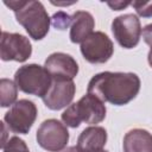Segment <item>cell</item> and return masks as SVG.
<instances>
[{
  "instance_id": "1",
  "label": "cell",
  "mask_w": 152,
  "mask_h": 152,
  "mask_svg": "<svg viewBox=\"0 0 152 152\" xmlns=\"http://www.w3.org/2000/svg\"><path fill=\"white\" fill-rule=\"evenodd\" d=\"M140 90V78L134 72L103 71L93 76L88 83V93L102 102L124 106L131 102Z\"/></svg>"
},
{
  "instance_id": "2",
  "label": "cell",
  "mask_w": 152,
  "mask_h": 152,
  "mask_svg": "<svg viewBox=\"0 0 152 152\" xmlns=\"http://www.w3.org/2000/svg\"><path fill=\"white\" fill-rule=\"evenodd\" d=\"M14 14L17 21L34 40L43 39L50 28V17L40 1H4Z\"/></svg>"
},
{
  "instance_id": "3",
  "label": "cell",
  "mask_w": 152,
  "mask_h": 152,
  "mask_svg": "<svg viewBox=\"0 0 152 152\" xmlns=\"http://www.w3.org/2000/svg\"><path fill=\"white\" fill-rule=\"evenodd\" d=\"M106 106L96 96L87 93L76 103L70 104L62 113V121L65 126L76 128L81 122L88 125H96L106 118Z\"/></svg>"
},
{
  "instance_id": "4",
  "label": "cell",
  "mask_w": 152,
  "mask_h": 152,
  "mask_svg": "<svg viewBox=\"0 0 152 152\" xmlns=\"http://www.w3.org/2000/svg\"><path fill=\"white\" fill-rule=\"evenodd\" d=\"M14 82L23 93L43 99L52 84V78L44 66L32 63L25 64L15 71Z\"/></svg>"
},
{
  "instance_id": "5",
  "label": "cell",
  "mask_w": 152,
  "mask_h": 152,
  "mask_svg": "<svg viewBox=\"0 0 152 152\" xmlns=\"http://www.w3.org/2000/svg\"><path fill=\"white\" fill-rule=\"evenodd\" d=\"M36 139L42 148L49 152H59L65 148L69 141V132L59 120L48 119L38 127Z\"/></svg>"
},
{
  "instance_id": "6",
  "label": "cell",
  "mask_w": 152,
  "mask_h": 152,
  "mask_svg": "<svg viewBox=\"0 0 152 152\" xmlns=\"http://www.w3.org/2000/svg\"><path fill=\"white\" fill-rule=\"evenodd\" d=\"M37 113V107L32 101L21 99L11 106L10 110L4 116V121L10 131L19 134H27L36 121Z\"/></svg>"
},
{
  "instance_id": "7",
  "label": "cell",
  "mask_w": 152,
  "mask_h": 152,
  "mask_svg": "<svg viewBox=\"0 0 152 152\" xmlns=\"http://www.w3.org/2000/svg\"><path fill=\"white\" fill-rule=\"evenodd\" d=\"M114 38L124 49H133L139 44L142 28L139 18L133 13H127L114 18L112 21Z\"/></svg>"
},
{
  "instance_id": "8",
  "label": "cell",
  "mask_w": 152,
  "mask_h": 152,
  "mask_svg": "<svg viewBox=\"0 0 152 152\" xmlns=\"http://www.w3.org/2000/svg\"><path fill=\"white\" fill-rule=\"evenodd\" d=\"M114 52V46L110 38L101 32H93L86 40L81 43V53L83 58L93 64L106 63Z\"/></svg>"
},
{
  "instance_id": "9",
  "label": "cell",
  "mask_w": 152,
  "mask_h": 152,
  "mask_svg": "<svg viewBox=\"0 0 152 152\" xmlns=\"http://www.w3.org/2000/svg\"><path fill=\"white\" fill-rule=\"evenodd\" d=\"M32 53V45L27 37L20 33L2 31L0 39V57L2 61L25 62Z\"/></svg>"
},
{
  "instance_id": "10",
  "label": "cell",
  "mask_w": 152,
  "mask_h": 152,
  "mask_svg": "<svg viewBox=\"0 0 152 152\" xmlns=\"http://www.w3.org/2000/svg\"><path fill=\"white\" fill-rule=\"evenodd\" d=\"M44 68L50 74L52 81H72L78 74V64L72 56L64 52L51 53L45 63Z\"/></svg>"
},
{
  "instance_id": "11",
  "label": "cell",
  "mask_w": 152,
  "mask_h": 152,
  "mask_svg": "<svg viewBox=\"0 0 152 152\" xmlns=\"http://www.w3.org/2000/svg\"><path fill=\"white\" fill-rule=\"evenodd\" d=\"M76 87L74 81H52L48 94L43 97V102L51 110H59L69 107L74 96Z\"/></svg>"
},
{
  "instance_id": "12",
  "label": "cell",
  "mask_w": 152,
  "mask_h": 152,
  "mask_svg": "<svg viewBox=\"0 0 152 152\" xmlns=\"http://www.w3.org/2000/svg\"><path fill=\"white\" fill-rule=\"evenodd\" d=\"M107 131L101 126H90L82 131L77 139L78 152H99L104 150Z\"/></svg>"
},
{
  "instance_id": "13",
  "label": "cell",
  "mask_w": 152,
  "mask_h": 152,
  "mask_svg": "<svg viewBox=\"0 0 152 152\" xmlns=\"http://www.w3.org/2000/svg\"><path fill=\"white\" fill-rule=\"evenodd\" d=\"M95 21L93 15L87 11H76L71 15L70 40L75 44H81L86 40L94 30Z\"/></svg>"
},
{
  "instance_id": "14",
  "label": "cell",
  "mask_w": 152,
  "mask_h": 152,
  "mask_svg": "<svg viewBox=\"0 0 152 152\" xmlns=\"http://www.w3.org/2000/svg\"><path fill=\"white\" fill-rule=\"evenodd\" d=\"M124 152H152V134L142 128L127 132L122 142Z\"/></svg>"
},
{
  "instance_id": "15",
  "label": "cell",
  "mask_w": 152,
  "mask_h": 152,
  "mask_svg": "<svg viewBox=\"0 0 152 152\" xmlns=\"http://www.w3.org/2000/svg\"><path fill=\"white\" fill-rule=\"evenodd\" d=\"M18 96V87L15 82L8 78L0 80V104L1 107H10L15 103Z\"/></svg>"
},
{
  "instance_id": "16",
  "label": "cell",
  "mask_w": 152,
  "mask_h": 152,
  "mask_svg": "<svg viewBox=\"0 0 152 152\" xmlns=\"http://www.w3.org/2000/svg\"><path fill=\"white\" fill-rule=\"evenodd\" d=\"M4 152H30L26 142L19 137H12L2 147Z\"/></svg>"
},
{
  "instance_id": "17",
  "label": "cell",
  "mask_w": 152,
  "mask_h": 152,
  "mask_svg": "<svg viewBox=\"0 0 152 152\" xmlns=\"http://www.w3.org/2000/svg\"><path fill=\"white\" fill-rule=\"evenodd\" d=\"M51 20H52V25L58 30H64L69 25H71V17L64 12L55 13Z\"/></svg>"
},
{
  "instance_id": "18",
  "label": "cell",
  "mask_w": 152,
  "mask_h": 152,
  "mask_svg": "<svg viewBox=\"0 0 152 152\" xmlns=\"http://www.w3.org/2000/svg\"><path fill=\"white\" fill-rule=\"evenodd\" d=\"M131 5L140 17H152V1H133Z\"/></svg>"
},
{
  "instance_id": "19",
  "label": "cell",
  "mask_w": 152,
  "mask_h": 152,
  "mask_svg": "<svg viewBox=\"0 0 152 152\" xmlns=\"http://www.w3.org/2000/svg\"><path fill=\"white\" fill-rule=\"evenodd\" d=\"M142 38L145 40V43L150 46H152V24H148L146 25L144 28H142Z\"/></svg>"
},
{
  "instance_id": "20",
  "label": "cell",
  "mask_w": 152,
  "mask_h": 152,
  "mask_svg": "<svg viewBox=\"0 0 152 152\" xmlns=\"http://www.w3.org/2000/svg\"><path fill=\"white\" fill-rule=\"evenodd\" d=\"M131 4L132 2H108V6L110 8H113V11H120V10L127 7Z\"/></svg>"
},
{
  "instance_id": "21",
  "label": "cell",
  "mask_w": 152,
  "mask_h": 152,
  "mask_svg": "<svg viewBox=\"0 0 152 152\" xmlns=\"http://www.w3.org/2000/svg\"><path fill=\"white\" fill-rule=\"evenodd\" d=\"M62 152H78V150H77L76 146H69V147L64 148Z\"/></svg>"
},
{
  "instance_id": "22",
  "label": "cell",
  "mask_w": 152,
  "mask_h": 152,
  "mask_svg": "<svg viewBox=\"0 0 152 152\" xmlns=\"http://www.w3.org/2000/svg\"><path fill=\"white\" fill-rule=\"evenodd\" d=\"M147 61H148V64H150V65H151V68H152V46H151V49H150V51H148Z\"/></svg>"
},
{
  "instance_id": "23",
  "label": "cell",
  "mask_w": 152,
  "mask_h": 152,
  "mask_svg": "<svg viewBox=\"0 0 152 152\" xmlns=\"http://www.w3.org/2000/svg\"><path fill=\"white\" fill-rule=\"evenodd\" d=\"M99 152H108V151H106V150H102V151H99Z\"/></svg>"
}]
</instances>
